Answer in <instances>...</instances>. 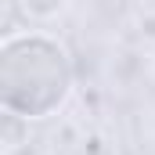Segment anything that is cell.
Masks as SVG:
<instances>
[{
	"label": "cell",
	"instance_id": "cell-1",
	"mask_svg": "<svg viewBox=\"0 0 155 155\" xmlns=\"http://www.w3.org/2000/svg\"><path fill=\"white\" fill-rule=\"evenodd\" d=\"M72 87L69 54L47 36H18L0 51V101L25 119L51 116Z\"/></svg>",
	"mask_w": 155,
	"mask_h": 155
}]
</instances>
